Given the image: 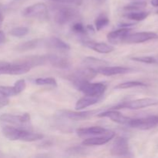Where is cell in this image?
<instances>
[{
    "label": "cell",
    "mask_w": 158,
    "mask_h": 158,
    "mask_svg": "<svg viewBox=\"0 0 158 158\" xmlns=\"http://www.w3.org/2000/svg\"><path fill=\"white\" fill-rule=\"evenodd\" d=\"M158 38V35L153 32H140L136 33L128 34L125 37L123 42L126 43H141L149 40H155Z\"/></svg>",
    "instance_id": "9"
},
{
    "label": "cell",
    "mask_w": 158,
    "mask_h": 158,
    "mask_svg": "<svg viewBox=\"0 0 158 158\" xmlns=\"http://www.w3.org/2000/svg\"><path fill=\"white\" fill-rule=\"evenodd\" d=\"M86 30L89 31V32H91L92 33H94V32H95V30H94V26H91V25H88V26L86 27Z\"/></svg>",
    "instance_id": "39"
},
{
    "label": "cell",
    "mask_w": 158,
    "mask_h": 158,
    "mask_svg": "<svg viewBox=\"0 0 158 158\" xmlns=\"http://www.w3.org/2000/svg\"><path fill=\"white\" fill-rule=\"evenodd\" d=\"M72 30L75 33L80 34V35H84V34H86V32H87L86 27H84L83 25L80 23H74L72 26Z\"/></svg>",
    "instance_id": "34"
},
{
    "label": "cell",
    "mask_w": 158,
    "mask_h": 158,
    "mask_svg": "<svg viewBox=\"0 0 158 158\" xmlns=\"http://www.w3.org/2000/svg\"><path fill=\"white\" fill-rule=\"evenodd\" d=\"M22 14L25 17L45 20L48 18V9L44 3L38 2L26 7Z\"/></svg>",
    "instance_id": "7"
},
{
    "label": "cell",
    "mask_w": 158,
    "mask_h": 158,
    "mask_svg": "<svg viewBox=\"0 0 158 158\" xmlns=\"http://www.w3.org/2000/svg\"><path fill=\"white\" fill-rule=\"evenodd\" d=\"M46 59L47 63L58 69H68L70 66V63L68 59L56 54H48L46 55Z\"/></svg>",
    "instance_id": "17"
},
{
    "label": "cell",
    "mask_w": 158,
    "mask_h": 158,
    "mask_svg": "<svg viewBox=\"0 0 158 158\" xmlns=\"http://www.w3.org/2000/svg\"><path fill=\"white\" fill-rule=\"evenodd\" d=\"M103 97H94V96H85V97L80 98L76 103L75 108L77 110H80L86 109L89 106H93L98 103L100 100H101Z\"/></svg>",
    "instance_id": "22"
},
{
    "label": "cell",
    "mask_w": 158,
    "mask_h": 158,
    "mask_svg": "<svg viewBox=\"0 0 158 158\" xmlns=\"http://www.w3.org/2000/svg\"><path fill=\"white\" fill-rule=\"evenodd\" d=\"M106 1V0H95L96 3H97V4H99V5L103 4V3H104Z\"/></svg>",
    "instance_id": "41"
},
{
    "label": "cell",
    "mask_w": 158,
    "mask_h": 158,
    "mask_svg": "<svg viewBox=\"0 0 158 158\" xmlns=\"http://www.w3.org/2000/svg\"><path fill=\"white\" fill-rule=\"evenodd\" d=\"M97 73L98 72L97 71V69H94L90 66H88V67L82 68V69H79L74 71L72 74L68 77V79L72 82L73 84L75 85L80 82L89 81V80H93L97 75Z\"/></svg>",
    "instance_id": "6"
},
{
    "label": "cell",
    "mask_w": 158,
    "mask_h": 158,
    "mask_svg": "<svg viewBox=\"0 0 158 158\" xmlns=\"http://www.w3.org/2000/svg\"><path fill=\"white\" fill-rule=\"evenodd\" d=\"M107 132V130L101 127H90L80 128V129L77 130V135L80 137H89V136L95 137V136L102 135Z\"/></svg>",
    "instance_id": "19"
},
{
    "label": "cell",
    "mask_w": 158,
    "mask_h": 158,
    "mask_svg": "<svg viewBox=\"0 0 158 158\" xmlns=\"http://www.w3.org/2000/svg\"><path fill=\"white\" fill-rule=\"evenodd\" d=\"M130 28H120L117 30L112 31L107 34V40L112 44H119L124 40L125 37L129 34Z\"/></svg>",
    "instance_id": "18"
},
{
    "label": "cell",
    "mask_w": 158,
    "mask_h": 158,
    "mask_svg": "<svg viewBox=\"0 0 158 158\" xmlns=\"http://www.w3.org/2000/svg\"><path fill=\"white\" fill-rule=\"evenodd\" d=\"M62 116L72 120H83L96 115L98 110H88V111H71V110H62L60 111Z\"/></svg>",
    "instance_id": "12"
},
{
    "label": "cell",
    "mask_w": 158,
    "mask_h": 158,
    "mask_svg": "<svg viewBox=\"0 0 158 158\" xmlns=\"http://www.w3.org/2000/svg\"><path fill=\"white\" fill-rule=\"evenodd\" d=\"M40 40L38 39L29 40V41L20 43L19 46H17L16 50L20 51V52H26V51L32 50V49H35L40 45Z\"/></svg>",
    "instance_id": "23"
},
{
    "label": "cell",
    "mask_w": 158,
    "mask_h": 158,
    "mask_svg": "<svg viewBox=\"0 0 158 158\" xmlns=\"http://www.w3.org/2000/svg\"><path fill=\"white\" fill-rule=\"evenodd\" d=\"M45 46L49 48H52V49H55L60 51H67L70 49V46H69V44L65 43L64 41H63L60 39L54 36L47 39L45 41Z\"/></svg>",
    "instance_id": "21"
},
{
    "label": "cell",
    "mask_w": 158,
    "mask_h": 158,
    "mask_svg": "<svg viewBox=\"0 0 158 158\" xmlns=\"http://www.w3.org/2000/svg\"><path fill=\"white\" fill-rule=\"evenodd\" d=\"M35 83L40 86H57V82L53 77H44L38 78L35 80Z\"/></svg>",
    "instance_id": "29"
},
{
    "label": "cell",
    "mask_w": 158,
    "mask_h": 158,
    "mask_svg": "<svg viewBox=\"0 0 158 158\" xmlns=\"http://www.w3.org/2000/svg\"><path fill=\"white\" fill-rule=\"evenodd\" d=\"M0 120L2 121L15 125V126H24L30 121V115L29 114H24L23 115L3 114L0 116Z\"/></svg>",
    "instance_id": "11"
},
{
    "label": "cell",
    "mask_w": 158,
    "mask_h": 158,
    "mask_svg": "<svg viewBox=\"0 0 158 158\" xmlns=\"http://www.w3.org/2000/svg\"><path fill=\"white\" fill-rule=\"evenodd\" d=\"M110 23V19L106 15L101 14L99 15L95 20V26L97 30H101L103 28L106 27L108 24Z\"/></svg>",
    "instance_id": "28"
},
{
    "label": "cell",
    "mask_w": 158,
    "mask_h": 158,
    "mask_svg": "<svg viewBox=\"0 0 158 158\" xmlns=\"http://www.w3.org/2000/svg\"><path fill=\"white\" fill-rule=\"evenodd\" d=\"M75 87L86 96L103 97L106 89V84L103 83H89V81H83L74 85Z\"/></svg>",
    "instance_id": "2"
},
{
    "label": "cell",
    "mask_w": 158,
    "mask_h": 158,
    "mask_svg": "<svg viewBox=\"0 0 158 158\" xmlns=\"http://www.w3.org/2000/svg\"><path fill=\"white\" fill-rule=\"evenodd\" d=\"M110 152L114 156L129 155L130 148L127 140L123 137H117L112 144Z\"/></svg>",
    "instance_id": "10"
},
{
    "label": "cell",
    "mask_w": 158,
    "mask_h": 158,
    "mask_svg": "<svg viewBox=\"0 0 158 158\" xmlns=\"http://www.w3.org/2000/svg\"><path fill=\"white\" fill-rule=\"evenodd\" d=\"M60 3H69V4H74L77 6H80L82 4L83 0H52Z\"/></svg>",
    "instance_id": "36"
},
{
    "label": "cell",
    "mask_w": 158,
    "mask_h": 158,
    "mask_svg": "<svg viewBox=\"0 0 158 158\" xmlns=\"http://www.w3.org/2000/svg\"><path fill=\"white\" fill-rule=\"evenodd\" d=\"M149 14V12H145V11H137V12L133 11V12L124 15V16L129 19L134 20V21H142L148 18Z\"/></svg>",
    "instance_id": "24"
},
{
    "label": "cell",
    "mask_w": 158,
    "mask_h": 158,
    "mask_svg": "<svg viewBox=\"0 0 158 158\" xmlns=\"http://www.w3.org/2000/svg\"><path fill=\"white\" fill-rule=\"evenodd\" d=\"M157 14H158V10H157Z\"/></svg>",
    "instance_id": "43"
},
{
    "label": "cell",
    "mask_w": 158,
    "mask_h": 158,
    "mask_svg": "<svg viewBox=\"0 0 158 158\" xmlns=\"http://www.w3.org/2000/svg\"><path fill=\"white\" fill-rule=\"evenodd\" d=\"M13 87L15 88L17 94H21L23 91L25 90V89H26V81H25L24 80H19L18 81L15 82V85H14Z\"/></svg>",
    "instance_id": "35"
},
{
    "label": "cell",
    "mask_w": 158,
    "mask_h": 158,
    "mask_svg": "<svg viewBox=\"0 0 158 158\" xmlns=\"http://www.w3.org/2000/svg\"><path fill=\"white\" fill-rule=\"evenodd\" d=\"M114 133L108 131L107 133L102 135L95 136L94 137L87 138L83 141V146H100V145L106 144L111 139L114 137Z\"/></svg>",
    "instance_id": "13"
},
{
    "label": "cell",
    "mask_w": 158,
    "mask_h": 158,
    "mask_svg": "<svg viewBox=\"0 0 158 158\" xmlns=\"http://www.w3.org/2000/svg\"><path fill=\"white\" fill-rule=\"evenodd\" d=\"M134 23H120V27L121 28H129L131 26H134Z\"/></svg>",
    "instance_id": "38"
},
{
    "label": "cell",
    "mask_w": 158,
    "mask_h": 158,
    "mask_svg": "<svg viewBox=\"0 0 158 158\" xmlns=\"http://www.w3.org/2000/svg\"><path fill=\"white\" fill-rule=\"evenodd\" d=\"M132 60L136 62H140V63H148V64H158V57L154 56H139L134 57Z\"/></svg>",
    "instance_id": "32"
},
{
    "label": "cell",
    "mask_w": 158,
    "mask_h": 158,
    "mask_svg": "<svg viewBox=\"0 0 158 158\" xmlns=\"http://www.w3.org/2000/svg\"><path fill=\"white\" fill-rule=\"evenodd\" d=\"M156 105H158V99L143 98L131 100V101L123 102L111 107V110H120L124 109V108L130 110H139L156 106Z\"/></svg>",
    "instance_id": "4"
},
{
    "label": "cell",
    "mask_w": 158,
    "mask_h": 158,
    "mask_svg": "<svg viewBox=\"0 0 158 158\" xmlns=\"http://www.w3.org/2000/svg\"><path fill=\"white\" fill-rule=\"evenodd\" d=\"M2 14L0 13V23L2 22Z\"/></svg>",
    "instance_id": "42"
},
{
    "label": "cell",
    "mask_w": 158,
    "mask_h": 158,
    "mask_svg": "<svg viewBox=\"0 0 158 158\" xmlns=\"http://www.w3.org/2000/svg\"><path fill=\"white\" fill-rule=\"evenodd\" d=\"M147 7V2H135L130 3V4L124 6V10L126 11H138L141 10V9H145Z\"/></svg>",
    "instance_id": "27"
},
{
    "label": "cell",
    "mask_w": 158,
    "mask_h": 158,
    "mask_svg": "<svg viewBox=\"0 0 158 158\" xmlns=\"http://www.w3.org/2000/svg\"><path fill=\"white\" fill-rule=\"evenodd\" d=\"M66 153L72 156H84L86 154V150L83 147L76 146L67 149Z\"/></svg>",
    "instance_id": "31"
},
{
    "label": "cell",
    "mask_w": 158,
    "mask_h": 158,
    "mask_svg": "<svg viewBox=\"0 0 158 158\" xmlns=\"http://www.w3.org/2000/svg\"><path fill=\"white\" fill-rule=\"evenodd\" d=\"M151 4L154 6H158V0H151Z\"/></svg>",
    "instance_id": "40"
},
{
    "label": "cell",
    "mask_w": 158,
    "mask_h": 158,
    "mask_svg": "<svg viewBox=\"0 0 158 158\" xmlns=\"http://www.w3.org/2000/svg\"><path fill=\"white\" fill-rule=\"evenodd\" d=\"M17 63H23L29 67L32 68L35 67V66H40L46 65L47 63V59H46V55L44 56H28L18 60Z\"/></svg>",
    "instance_id": "15"
},
{
    "label": "cell",
    "mask_w": 158,
    "mask_h": 158,
    "mask_svg": "<svg viewBox=\"0 0 158 158\" xmlns=\"http://www.w3.org/2000/svg\"><path fill=\"white\" fill-rule=\"evenodd\" d=\"M147 84L139 81H129L122 83L116 86L115 89H130V88L137 87V86H146Z\"/></svg>",
    "instance_id": "26"
},
{
    "label": "cell",
    "mask_w": 158,
    "mask_h": 158,
    "mask_svg": "<svg viewBox=\"0 0 158 158\" xmlns=\"http://www.w3.org/2000/svg\"><path fill=\"white\" fill-rule=\"evenodd\" d=\"M127 125L135 129L143 131L152 129L158 125V116L152 115L142 118L131 119Z\"/></svg>",
    "instance_id": "8"
},
{
    "label": "cell",
    "mask_w": 158,
    "mask_h": 158,
    "mask_svg": "<svg viewBox=\"0 0 158 158\" xmlns=\"http://www.w3.org/2000/svg\"><path fill=\"white\" fill-rule=\"evenodd\" d=\"M97 71L103 76L111 77L118 74L127 73L132 71V69L124 66H100L97 68Z\"/></svg>",
    "instance_id": "16"
},
{
    "label": "cell",
    "mask_w": 158,
    "mask_h": 158,
    "mask_svg": "<svg viewBox=\"0 0 158 158\" xmlns=\"http://www.w3.org/2000/svg\"><path fill=\"white\" fill-rule=\"evenodd\" d=\"M31 69L29 66L23 63L14 62L9 63L0 61V75H22Z\"/></svg>",
    "instance_id": "5"
},
{
    "label": "cell",
    "mask_w": 158,
    "mask_h": 158,
    "mask_svg": "<svg viewBox=\"0 0 158 158\" xmlns=\"http://www.w3.org/2000/svg\"><path fill=\"white\" fill-rule=\"evenodd\" d=\"M98 117H106L110 119L116 123H121V124H128L131 118L128 117H125L120 112L117 111V110H109L104 111L101 114H97Z\"/></svg>",
    "instance_id": "14"
},
{
    "label": "cell",
    "mask_w": 158,
    "mask_h": 158,
    "mask_svg": "<svg viewBox=\"0 0 158 158\" xmlns=\"http://www.w3.org/2000/svg\"><path fill=\"white\" fill-rule=\"evenodd\" d=\"M79 16V12L73 8L69 6H58L56 9L55 16L54 19L57 24L60 26H63L74 19Z\"/></svg>",
    "instance_id": "3"
},
{
    "label": "cell",
    "mask_w": 158,
    "mask_h": 158,
    "mask_svg": "<svg viewBox=\"0 0 158 158\" xmlns=\"http://www.w3.org/2000/svg\"><path fill=\"white\" fill-rule=\"evenodd\" d=\"M2 134L9 140H21L25 142H33L42 140L44 136L39 133H33L21 128L11 126H5L2 127Z\"/></svg>",
    "instance_id": "1"
},
{
    "label": "cell",
    "mask_w": 158,
    "mask_h": 158,
    "mask_svg": "<svg viewBox=\"0 0 158 158\" xmlns=\"http://www.w3.org/2000/svg\"><path fill=\"white\" fill-rule=\"evenodd\" d=\"M83 45L100 53H110L114 50V48L112 46L105 43H95L90 40H85Z\"/></svg>",
    "instance_id": "20"
},
{
    "label": "cell",
    "mask_w": 158,
    "mask_h": 158,
    "mask_svg": "<svg viewBox=\"0 0 158 158\" xmlns=\"http://www.w3.org/2000/svg\"><path fill=\"white\" fill-rule=\"evenodd\" d=\"M15 95H17V93L13 86H0V96H2V97H14Z\"/></svg>",
    "instance_id": "30"
},
{
    "label": "cell",
    "mask_w": 158,
    "mask_h": 158,
    "mask_svg": "<svg viewBox=\"0 0 158 158\" xmlns=\"http://www.w3.org/2000/svg\"><path fill=\"white\" fill-rule=\"evenodd\" d=\"M83 63L86 65H87V66H97V67H100V66H105V65L108 64V63L106 61L90 56L86 57V58L83 60Z\"/></svg>",
    "instance_id": "25"
},
{
    "label": "cell",
    "mask_w": 158,
    "mask_h": 158,
    "mask_svg": "<svg viewBox=\"0 0 158 158\" xmlns=\"http://www.w3.org/2000/svg\"><path fill=\"white\" fill-rule=\"evenodd\" d=\"M6 35L2 31H0V44H2L6 42Z\"/></svg>",
    "instance_id": "37"
},
{
    "label": "cell",
    "mask_w": 158,
    "mask_h": 158,
    "mask_svg": "<svg viewBox=\"0 0 158 158\" xmlns=\"http://www.w3.org/2000/svg\"><path fill=\"white\" fill-rule=\"evenodd\" d=\"M29 32V29L27 27H23V26H20V27H16L12 29L10 31L9 33L15 37H23Z\"/></svg>",
    "instance_id": "33"
}]
</instances>
